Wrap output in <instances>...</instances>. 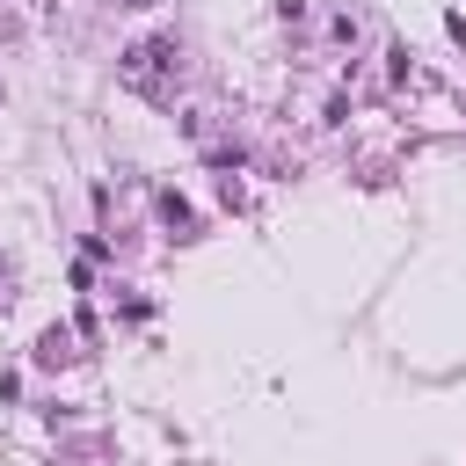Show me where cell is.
<instances>
[{"label":"cell","mask_w":466,"mask_h":466,"mask_svg":"<svg viewBox=\"0 0 466 466\" xmlns=\"http://www.w3.org/2000/svg\"><path fill=\"white\" fill-rule=\"evenodd\" d=\"M167 73H175V44H160V36H153V44H138V51L124 58V80H131V87H146V95H160V87H167Z\"/></svg>","instance_id":"1"},{"label":"cell","mask_w":466,"mask_h":466,"mask_svg":"<svg viewBox=\"0 0 466 466\" xmlns=\"http://www.w3.org/2000/svg\"><path fill=\"white\" fill-rule=\"evenodd\" d=\"M124 7H153V0H124Z\"/></svg>","instance_id":"3"},{"label":"cell","mask_w":466,"mask_h":466,"mask_svg":"<svg viewBox=\"0 0 466 466\" xmlns=\"http://www.w3.org/2000/svg\"><path fill=\"white\" fill-rule=\"evenodd\" d=\"M0 299H7V262H0Z\"/></svg>","instance_id":"2"}]
</instances>
